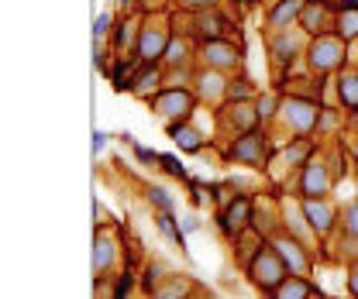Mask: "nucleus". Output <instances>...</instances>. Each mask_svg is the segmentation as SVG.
Wrapping results in <instances>:
<instances>
[{"mask_svg": "<svg viewBox=\"0 0 358 299\" xmlns=\"http://www.w3.org/2000/svg\"><path fill=\"white\" fill-rule=\"evenodd\" d=\"M148 200L159 207V214H173V196L162 186H148Z\"/></svg>", "mask_w": 358, "mask_h": 299, "instance_id": "c756f323", "label": "nucleus"}, {"mask_svg": "<svg viewBox=\"0 0 358 299\" xmlns=\"http://www.w3.org/2000/svg\"><path fill=\"white\" fill-rule=\"evenodd\" d=\"M141 24V17H124V21H117V28H114V52H121L124 45L131 42V31Z\"/></svg>", "mask_w": 358, "mask_h": 299, "instance_id": "bb28decb", "label": "nucleus"}, {"mask_svg": "<svg viewBox=\"0 0 358 299\" xmlns=\"http://www.w3.org/2000/svg\"><path fill=\"white\" fill-rule=\"evenodd\" d=\"M107 31H110V14L103 10V14H100V17L93 21V35H96V38H103Z\"/></svg>", "mask_w": 358, "mask_h": 299, "instance_id": "c9c22d12", "label": "nucleus"}, {"mask_svg": "<svg viewBox=\"0 0 358 299\" xmlns=\"http://www.w3.org/2000/svg\"><path fill=\"white\" fill-rule=\"evenodd\" d=\"M103 145H107V134L103 131H93V152H103Z\"/></svg>", "mask_w": 358, "mask_h": 299, "instance_id": "a19ab883", "label": "nucleus"}, {"mask_svg": "<svg viewBox=\"0 0 358 299\" xmlns=\"http://www.w3.org/2000/svg\"><path fill=\"white\" fill-rule=\"evenodd\" d=\"M352 124H355V128H358V110H352Z\"/></svg>", "mask_w": 358, "mask_h": 299, "instance_id": "37998d69", "label": "nucleus"}, {"mask_svg": "<svg viewBox=\"0 0 358 299\" xmlns=\"http://www.w3.org/2000/svg\"><path fill=\"white\" fill-rule=\"evenodd\" d=\"M334 17H338V10L327 3V0H307V7H303V14H300V28L317 38V35H327V28H334Z\"/></svg>", "mask_w": 358, "mask_h": 299, "instance_id": "9d476101", "label": "nucleus"}, {"mask_svg": "<svg viewBox=\"0 0 358 299\" xmlns=\"http://www.w3.org/2000/svg\"><path fill=\"white\" fill-rule=\"evenodd\" d=\"M134 155H138V162H159V152H152V148H145V145H134Z\"/></svg>", "mask_w": 358, "mask_h": 299, "instance_id": "e433bc0d", "label": "nucleus"}, {"mask_svg": "<svg viewBox=\"0 0 358 299\" xmlns=\"http://www.w3.org/2000/svg\"><path fill=\"white\" fill-rule=\"evenodd\" d=\"M307 66H310V73L317 76H327V73H334V69H341L345 66V55H348V42L345 38H338V35H317L310 38L307 45Z\"/></svg>", "mask_w": 358, "mask_h": 299, "instance_id": "f257e3e1", "label": "nucleus"}, {"mask_svg": "<svg viewBox=\"0 0 358 299\" xmlns=\"http://www.w3.org/2000/svg\"><path fill=\"white\" fill-rule=\"evenodd\" d=\"M182 7H189V10H210V7H217V0H179Z\"/></svg>", "mask_w": 358, "mask_h": 299, "instance_id": "4c0bfd02", "label": "nucleus"}, {"mask_svg": "<svg viewBox=\"0 0 358 299\" xmlns=\"http://www.w3.org/2000/svg\"><path fill=\"white\" fill-rule=\"evenodd\" d=\"M238 3H255V0H238Z\"/></svg>", "mask_w": 358, "mask_h": 299, "instance_id": "a18cd8bd", "label": "nucleus"}, {"mask_svg": "<svg viewBox=\"0 0 358 299\" xmlns=\"http://www.w3.org/2000/svg\"><path fill=\"white\" fill-rule=\"evenodd\" d=\"M182 231H186V234L200 231V220H196V217H186V220H182Z\"/></svg>", "mask_w": 358, "mask_h": 299, "instance_id": "79ce46f5", "label": "nucleus"}, {"mask_svg": "<svg viewBox=\"0 0 358 299\" xmlns=\"http://www.w3.org/2000/svg\"><path fill=\"white\" fill-rule=\"evenodd\" d=\"M338 124H341V117H338L334 110H327V107H324V110H320V121H317V138H320L324 131L338 128Z\"/></svg>", "mask_w": 358, "mask_h": 299, "instance_id": "72a5a7b5", "label": "nucleus"}, {"mask_svg": "<svg viewBox=\"0 0 358 299\" xmlns=\"http://www.w3.org/2000/svg\"><path fill=\"white\" fill-rule=\"evenodd\" d=\"M307 45H310V35L296 24L293 31L286 28V31H275L272 35V59H275V66H279V73L296 59V52H307Z\"/></svg>", "mask_w": 358, "mask_h": 299, "instance_id": "6e6552de", "label": "nucleus"}, {"mask_svg": "<svg viewBox=\"0 0 358 299\" xmlns=\"http://www.w3.org/2000/svg\"><path fill=\"white\" fill-rule=\"evenodd\" d=\"M159 86H166V73H162L159 66H145V69L131 80V93L141 96V100H152L148 93H155Z\"/></svg>", "mask_w": 358, "mask_h": 299, "instance_id": "6ab92c4d", "label": "nucleus"}, {"mask_svg": "<svg viewBox=\"0 0 358 299\" xmlns=\"http://www.w3.org/2000/svg\"><path fill=\"white\" fill-rule=\"evenodd\" d=\"M114 255H117L114 238H110L107 231H100V234H96V251H93V272H96V275H103V272L114 265Z\"/></svg>", "mask_w": 358, "mask_h": 299, "instance_id": "aec40b11", "label": "nucleus"}, {"mask_svg": "<svg viewBox=\"0 0 358 299\" xmlns=\"http://www.w3.org/2000/svg\"><path fill=\"white\" fill-rule=\"evenodd\" d=\"M186 293H189V282H186V279L166 275V279L159 282V289L152 293V299H186Z\"/></svg>", "mask_w": 358, "mask_h": 299, "instance_id": "b1692460", "label": "nucleus"}, {"mask_svg": "<svg viewBox=\"0 0 358 299\" xmlns=\"http://www.w3.org/2000/svg\"><path fill=\"white\" fill-rule=\"evenodd\" d=\"M224 159L245 162V166H252V169H262V166H266V134H262V131H245V134H238V138L227 145Z\"/></svg>", "mask_w": 358, "mask_h": 299, "instance_id": "423d86ee", "label": "nucleus"}, {"mask_svg": "<svg viewBox=\"0 0 358 299\" xmlns=\"http://www.w3.org/2000/svg\"><path fill=\"white\" fill-rule=\"evenodd\" d=\"M345 234H348V238H355V241H358V200H355V203H348V207H345Z\"/></svg>", "mask_w": 358, "mask_h": 299, "instance_id": "2f4dec72", "label": "nucleus"}, {"mask_svg": "<svg viewBox=\"0 0 358 299\" xmlns=\"http://www.w3.org/2000/svg\"><path fill=\"white\" fill-rule=\"evenodd\" d=\"M268 245L275 248V255L282 258V265L289 268V275H300V279H307V275H310V268H313L310 251L313 248H303L293 234H279V238H272Z\"/></svg>", "mask_w": 358, "mask_h": 299, "instance_id": "0eeeda50", "label": "nucleus"}, {"mask_svg": "<svg viewBox=\"0 0 358 299\" xmlns=\"http://www.w3.org/2000/svg\"><path fill=\"white\" fill-rule=\"evenodd\" d=\"M303 210H307V220H310V227L317 231V238H324V234H331V227H334V207L327 203V196H317V200H303Z\"/></svg>", "mask_w": 358, "mask_h": 299, "instance_id": "dca6fc26", "label": "nucleus"}, {"mask_svg": "<svg viewBox=\"0 0 358 299\" xmlns=\"http://www.w3.org/2000/svg\"><path fill=\"white\" fill-rule=\"evenodd\" d=\"M348 293H352V299H358V265L352 268V275H348Z\"/></svg>", "mask_w": 358, "mask_h": 299, "instance_id": "ea45409f", "label": "nucleus"}, {"mask_svg": "<svg viewBox=\"0 0 358 299\" xmlns=\"http://www.w3.org/2000/svg\"><path fill=\"white\" fill-rule=\"evenodd\" d=\"M159 231H162V234H166L173 245H179V248L186 245V238H182V231L176 227V217H173V214H159Z\"/></svg>", "mask_w": 358, "mask_h": 299, "instance_id": "c85d7f7f", "label": "nucleus"}, {"mask_svg": "<svg viewBox=\"0 0 358 299\" xmlns=\"http://www.w3.org/2000/svg\"><path fill=\"white\" fill-rule=\"evenodd\" d=\"M338 100L345 110H358V69H345L338 76Z\"/></svg>", "mask_w": 358, "mask_h": 299, "instance_id": "4be33fe9", "label": "nucleus"}, {"mask_svg": "<svg viewBox=\"0 0 358 299\" xmlns=\"http://www.w3.org/2000/svg\"><path fill=\"white\" fill-rule=\"evenodd\" d=\"M282 220H286V227L293 231V238L296 241H303V245H313V231L310 220H307V210H303V203H282Z\"/></svg>", "mask_w": 358, "mask_h": 299, "instance_id": "a211bd4d", "label": "nucleus"}, {"mask_svg": "<svg viewBox=\"0 0 358 299\" xmlns=\"http://www.w3.org/2000/svg\"><path fill=\"white\" fill-rule=\"evenodd\" d=\"M245 227H252V203H248V196H234L221 214V231L227 238H238Z\"/></svg>", "mask_w": 358, "mask_h": 299, "instance_id": "4468645a", "label": "nucleus"}, {"mask_svg": "<svg viewBox=\"0 0 358 299\" xmlns=\"http://www.w3.org/2000/svg\"><path fill=\"white\" fill-rule=\"evenodd\" d=\"M286 272H289V268L282 265V258L275 255L272 245H259V251L248 261V275H252V282H255L262 293H275V289L289 279Z\"/></svg>", "mask_w": 358, "mask_h": 299, "instance_id": "7ed1b4c3", "label": "nucleus"}, {"mask_svg": "<svg viewBox=\"0 0 358 299\" xmlns=\"http://www.w3.org/2000/svg\"><path fill=\"white\" fill-rule=\"evenodd\" d=\"M169 138L176 141L179 152H189V155H196V152L203 148V138H200V131L189 128L186 121H182V124H173V128H169Z\"/></svg>", "mask_w": 358, "mask_h": 299, "instance_id": "412c9836", "label": "nucleus"}, {"mask_svg": "<svg viewBox=\"0 0 358 299\" xmlns=\"http://www.w3.org/2000/svg\"><path fill=\"white\" fill-rule=\"evenodd\" d=\"M255 110H259L262 121L275 117V110H279V96H262V100H255Z\"/></svg>", "mask_w": 358, "mask_h": 299, "instance_id": "473e14b6", "label": "nucleus"}, {"mask_svg": "<svg viewBox=\"0 0 358 299\" xmlns=\"http://www.w3.org/2000/svg\"><path fill=\"white\" fill-rule=\"evenodd\" d=\"M193 80H196V96H200V100L217 103L221 96H227V80H224L221 69H200Z\"/></svg>", "mask_w": 358, "mask_h": 299, "instance_id": "f3484780", "label": "nucleus"}, {"mask_svg": "<svg viewBox=\"0 0 358 299\" xmlns=\"http://www.w3.org/2000/svg\"><path fill=\"white\" fill-rule=\"evenodd\" d=\"M303 7H307V0H275L268 10V31L275 35V31H286L289 24H296Z\"/></svg>", "mask_w": 358, "mask_h": 299, "instance_id": "2eb2a0df", "label": "nucleus"}, {"mask_svg": "<svg viewBox=\"0 0 358 299\" xmlns=\"http://www.w3.org/2000/svg\"><path fill=\"white\" fill-rule=\"evenodd\" d=\"M148 103H152V110H155L162 121L182 124V121L189 117V110L196 107V96H193L189 89H182V86H162V93L152 96Z\"/></svg>", "mask_w": 358, "mask_h": 299, "instance_id": "39448f33", "label": "nucleus"}, {"mask_svg": "<svg viewBox=\"0 0 358 299\" xmlns=\"http://www.w3.org/2000/svg\"><path fill=\"white\" fill-rule=\"evenodd\" d=\"M320 103H313V100H303V96H286V100H279V121H282V128L293 131V134H300V138H307L313 128H317V121H320Z\"/></svg>", "mask_w": 358, "mask_h": 299, "instance_id": "20e7f679", "label": "nucleus"}, {"mask_svg": "<svg viewBox=\"0 0 358 299\" xmlns=\"http://www.w3.org/2000/svg\"><path fill=\"white\" fill-rule=\"evenodd\" d=\"M186 59H189V48L182 38H173L169 48H166V55H162V66L166 69H176V66H186Z\"/></svg>", "mask_w": 358, "mask_h": 299, "instance_id": "a878e982", "label": "nucleus"}, {"mask_svg": "<svg viewBox=\"0 0 358 299\" xmlns=\"http://www.w3.org/2000/svg\"><path fill=\"white\" fill-rule=\"evenodd\" d=\"M227 100H231V103L255 100V86L248 83V80H231V83H227Z\"/></svg>", "mask_w": 358, "mask_h": 299, "instance_id": "cd10ccee", "label": "nucleus"}, {"mask_svg": "<svg viewBox=\"0 0 358 299\" xmlns=\"http://www.w3.org/2000/svg\"><path fill=\"white\" fill-rule=\"evenodd\" d=\"M334 28H338V38L355 42V38H358V10H338Z\"/></svg>", "mask_w": 358, "mask_h": 299, "instance_id": "393cba45", "label": "nucleus"}, {"mask_svg": "<svg viewBox=\"0 0 358 299\" xmlns=\"http://www.w3.org/2000/svg\"><path fill=\"white\" fill-rule=\"evenodd\" d=\"M331 182H334V175H331V169H327L320 159H310V162L300 169V193H303V200L327 196V193H331Z\"/></svg>", "mask_w": 358, "mask_h": 299, "instance_id": "1a4fd4ad", "label": "nucleus"}, {"mask_svg": "<svg viewBox=\"0 0 358 299\" xmlns=\"http://www.w3.org/2000/svg\"><path fill=\"white\" fill-rule=\"evenodd\" d=\"M217 121H221V128L231 131V134H245V131H255V124H259L262 117H259L255 103L245 100V103H231V107L217 110Z\"/></svg>", "mask_w": 358, "mask_h": 299, "instance_id": "f8f14e48", "label": "nucleus"}, {"mask_svg": "<svg viewBox=\"0 0 358 299\" xmlns=\"http://www.w3.org/2000/svg\"><path fill=\"white\" fill-rule=\"evenodd\" d=\"M352 155H355V162H358V141H355V145H352Z\"/></svg>", "mask_w": 358, "mask_h": 299, "instance_id": "c03bdc74", "label": "nucleus"}, {"mask_svg": "<svg viewBox=\"0 0 358 299\" xmlns=\"http://www.w3.org/2000/svg\"><path fill=\"white\" fill-rule=\"evenodd\" d=\"M189 24H193V35H196L200 42H221V38L231 35V28H234L224 14H217V7H210V10H196Z\"/></svg>", "mask_w": 358, "mask_h": 299, "instance_id": "9b49d317", "label": "nucleus"}, {"mask_svg": "<svg viewBox=\"0 0 358 299\" xmlns=\"http://www.w3.org/2000/svg\"><path fill=\"white\" fill-rule=\"evenodd\" d=\"M310 296H313L310 279H300V275H289V279L272 293V299H310Z\"/></svg>", "mask_w": 358, "mask_h": 299, "instance_id": "5701e85b", "label": "nucleus"}, {"mask_svg": "<svg viewBox=\"0 0 358 299\" xmlns=\"http://www.w3.org/2000/svg\"><path fill=\"white\" fill-rule=\"evenodd\" d=\"M334 10H358V0H327Z\"/></svg>", "mask_w": 358, "mask_h": 299, "instance_id": "58836bf2", "label": "nucleus"}, {"mask_svg": "<svg viewBox=\"0 0 358 299\" xmlns=\"http://www.w3.org/2000/svg\"><path fill=\"white\" fill-rule=\"evenodd\" d=\"M162 279H166V275H162V265H159V261H152V265L145 268V289H148V293H155Z\"/></svg>", "mask_w": 358, "mask_h": 299, "instance_id": "7c9ffc66", "label": "nucleus"}, {"mask_svg": "<svg viewBox=\"0 0 358 299\" xmlns=\"http://www.w3.org/2000/svg\"><path fill=\"white\" fill-rule=\"evenodd\" d=\"M169 42H173V35H169V21H166V17H148L145 28H138L134 59L145 62V66H155V62H162V55H166Z\"/></svg>", "mask_w": 358, "mask_h": 299, "instance_id": "f03ea898", "label": "nucleus"}, {"mask_svg": "<svg viewBox=\"0 0 358 299\" xmlns=\"http://www.w3.org/2000/svg\"><path fill=\"white\" fill-rule=\"evenodd\" d=\"M159 166L169 172V175H176V179H186V169L179 166V159L176 155H159Z\"/></svg>", "mask_w": 358, "mask_h": 299, "instance_id": "f704fd0d", "label": "nucleus"}, {"mask_svg": "<svg viewBox=\"0 0 358 299\" xmlns=\"http://www.w3.org/2000/svg\"><path fill=\"white\" fill-rule=\"evenodd\" d=\"M200 59H203V66L207 69H221V73H227V69H234L238 66V48L227 42V38H221V42H200Z\"/></svg>", "mask_w": 358, "mask_h": 299, "instance_id": "ddd939ff", "label": "nucleus"}]
</instances>
